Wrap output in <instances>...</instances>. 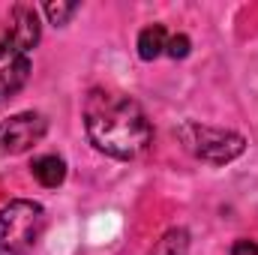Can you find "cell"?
<instances>
[{"label": "cell", "mask_w": 258, "mask_h": 255, "mask_svg": "<svg viewBox=\"0 0 258 255\" xmlns=\"http://www.w3.org/2000/svg\"><path fill=\"white\" fill-rule=\"evenodd\" d=\"M84 129L96 150L114 159H135L150 144V120L135 99L123 93L93 90L84 102Z\"/></svg>", "instance_id": "obj_1"}, {"label": "cell", "mask_w": 258, "mask_h": 255, "mask_svg": "<svg viewBox=\"0 0 258 255\" xmlns=\"http://www.w3.org/2000/svg\"><path fill=\"white\" fill-rule=\"evenodd\" d=\"M45 228V210L36 201H9L0 207V255L30 252Z\"/></svg>", "instance_id": "obj_2"}, {"label": "cell", "mask_w": 258, "mask_h": 255, "mask_svg": "<svg viewBox=\"0 0 258 255\" xmlns=\"http://www.w3.org/2000/svg\"><path fill=\"white\" fill-rule=\"evenodd\" d=\"M177 138L183 141V147L192 156L204 159V162H213V165H225V162L237 159L246 147L243 135H237L231 129L204 126V123H195V120H186L177 129Z\"/></svg>", "instance_id": "obj_3"}, {"label": "cell", "mask_w": 258, "mask_h": 255, "mask_svg": "<svg viewBox=\"0 0 258 255\" xmlns=\"http://www.w3.org/2000/svg\"><path fill=\"white\" fill-rule=\"evenodd\" d=\"M48 132V120L39 111H21L0 123V150L3 153H24L39 144Z\"/></svg>", "instance_id": "obj_4"}, {"label": "cell", "mask_w": 258, "mask_h": 255, "mask_svg": "<svg viewBox=\"0 0 258 255\" xmlns=\"http://www.w3.org/2000/svg\"><path fill=\"white\" fill-rule=\"evenodd\" d=\"M30 78V54L0 39V105L9 102Z\"/></svg>", "instance_id": "obj_5"}, {"label": "cell", "mask_w": 258, "mask_h": 255, "mask_svg": "<svg viewBox=\"0 0 258 255\" xmlns=\"http://www.w3.org/2000/svg\"><path fill=\"white\" fill-rule=\"evenodd\" d=\"M3 39L30 54V48L39 42V15H36V9L33 6H15L12 15H9V27H6Z\"/></svg>", "instance_id": "obj_6"}, {"label": "cell", "mask_w": 258, "mask_h": 255, "mask_svg": "<svg viewBox=\"0 0 258 255\" xmlns=\"http://www.w3.org/2000/svg\"><path fill=\"white\" fill-rule=\"evenodd\" d=\"M30 171H33V177H36L45 189H54V186H60L66 180V162L57 153H45V156L33 159Z\"/></svg>", "instance_id": "obj_7"}, {"label": "cell", "mask_w": 258, "mask_h": 255, "mask_svg": "<svg viewBox=\"0 0 258 255\" xmlns=\"http://www.w3.org/2000/svg\"><path fill=\"white\" fill-rule=\"evenodd\" d=\"M168 45V33L162 24H150L138 33V57L141 60H156Z\"/></svg>", "instance_id": "obj_8"}, {"label": "cell", "mask_w": 258, "mask_h": 255, "mask_svg": "<svg viewBox=\"0 0 258 255\" xmlns=\"http://www.w3.org/2000/svg\"><path fill=\"white\" fill-rule=\"evenodd\" d=\"M186 249H189V234L183 228H171L162 234V240L150 255H186Z\"/></svg>", "instance_id": "obj_9"}, {"label": "cell", "mask_w": 258, "mask_h": 255, "mask_svg": "<svg viewBox=\"0 0 258 255\" xmlns=\"http://www.w3.org/2000/svg\"><path fill=\"white\" fill-rule=\"evenodd\" d=\"M78 12V3H45V15L51 24H66Z\"/></svg>", "instance_id": "obj_10"}, {"label": "cell", "mask_w": 258, "mask_h": 255, "mask_svg": "<svg viewBox=\"0 0 258 255\" xmlns=\"http://www.w3.org/2000/svg\"><path fill=\"white\" fill-rule=\"evenodd\" d=\"M189 48H192L189 36H186V33H174V36H168L165 54H168V57H174V60H183V57L189 54Z\"/></svg>", "instance_id": "obj_11"}, {"label": "cell", "mask_w": 258, "mask_h": 255, "mask_svg": "<svg viewBox=\"0 0 258 255\" xmlns=\"http://www.w3.org/2000/svg\"><path fill=\"white\" fill-rule=\"evenodd\" d=\"M231 255H258V243L255 240H237L231 246Z\"/></svg>", "instance_id": "obj_12"}]
</instances>
